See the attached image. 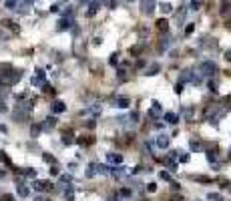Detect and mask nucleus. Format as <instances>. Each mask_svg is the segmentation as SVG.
<instances>
[{
    "mask_svg": "<svg viewBox=\"0 0 231 201\" xmlns=\"http://www.w3.org/2000/svg\"><path fill=\"white\" fill-rule=\"evenodd\" d=\"M217 72V64L213 60H205L201 62V75H205V77H213Z\"/></svg>",
    "mask_w": 231,
    "mask_h": 201,
    "instance_id": "obj_1",
    "label": "nucleus"
},
{
    "mask_svg": "<svg viewBox=\"0 0 231 201\" xmlns=\"http://www.w3.org/2000/svg\"><path fill=\"white\" fill-rule=\"evenodd\" d=\"M32 187L36 191H52V183L50 181H34Z\"/></svg>",
    "mask_w": 231,
    "mask_h": 201,
    "instance_id": "obj_2",
    "label": "nucleus"
},
{
    "mask_svg": "<svg viewBox=\"0 0 231 201\" xmlns=\"http://www.w3.org/2000/svg\"><path fill=\"white\" fill-rule=\"evenodd\" d=\"M169 143H171V139H169L167 135H159V137H157V147L159 149H167Z\"/></svg>",
    "mask_w": 231,
    "mask_h": 201,
    "instance_id": "obj_3",
    "label": "nucleus"
},
{
    "mask_svg": "<svg viewBox=\"0 0 231 201\" xmlns=\"http://www.w3.org/2000/svg\"><path fill=\"white\" fill-rule=\"evenodd\" d=\"M106 161L119 165V163H123V155H121V153H106Z\"/></svg>",
    "mask_w": 231,
    "mask_h": 201,
    "instance_id": "obj_4",
    "label": "nucleus"
},
{
    "mask_svg": "<svg viewBox=\"0 0 231 201\" xmlns=\"http://www.w3.org/2000/svg\"><path fill=\"white\" fill-rule=\"evenodd\" d=\"M64 111H67V105L63 100H54L52 103V113H64Z\"/></svg>",
    "mask_w": 231,
    "mask_h": 201,
    "instance_id": "obj_5",
    "label": "nucleus"
},
{
    "mask_svg": "<svg viewBox=\"0 0 231 201\" xmlns=\"http://www.w3.org/2000/svg\"><path fill=\"white\" fill-rule=\"evenodd\" d=\"M54 125H56V119H54V117H48L46 121H44L42 125H40V127H42V131H50L54 127Z\"/></svg>",
    "mask_w": 231,
    "mask_h": 201,
    "instance_id": "obj_6",
    "label": "nucleus"
},
{
    "mask_svg": "<svg viewBox=\"0 0 231 201\" xmlns=\"http://www.w3.org/2000/svg\"><path fill=\"white\" fill-rule=\"evenodd\" d=\"M16 191H18V195H20V197H28L30 189L24 185V183H18V185H16Z\"/></svg>",
    "mask_w": 231,
    "mask_h": 201,
    "instance_id": "obj_7",
    "label": "nucleus"
},
{
    "mask_svg": "<svg viewBox=\"0 0 231 201\" xmlns=\"http://www.w3.org/2000/svg\"><path fill=\"white\" fill-rule=\"evenodd\" d=\"M115 107H119V109H127V107H129V99H127V97H119V99L115 100Z\"/></svg>",
    "mask_w": 231,
    "mask_h": 201,
    "instance_id": "obj_8",
    "label": "nucleus"
},
{
    "mask_svg": "<svg viewBox=\"0 0 231 201\" xmlns=\"http://www.w3.org/2000/svg\"><path fill=\"white\" fill-rule=\"evenodd\" d=\"M161 111H163V109H161V105H159V103H153V107H151V111H149V115L155 119L157 115H161Z\"/></svg>",
    "mask_w": 231,
    "mask_h": 201,
    "instance_id": "obj_9",
    "label": "nucleus"
},
{
    "mask_svg": "<svg viewBox=\"0 0 231 201\" xmlns=\"http://www.w3.org/2000/svg\"><path fill=\"white\" fill-rule=\"evenodd\" d=\"M165 121H167L169 125H177L179 123V117L175 115V113H167V115H165Z\"/></svg>",
    "mask_w": 231,
    "mask_h": 201,
    "instance_id": "obj_10",
    "label": "nucleus"
},
{
    "mask_svg": "<svg viewBox=\"0 0 231 201\" xmlns=\"http://www.w3.org/2000/svg\"><path fill=\"white\" fill-rule=\"evenodd\" d=\"M96 173H99V175H109V173H111V167H109V165H96Z\"/></svg>",
    "mask_w": 231,
    "mask_h": 201,
    "instance_id": "obj_11",
    "label": "nucleus"
},
{
    "mask_svg": "<svg viewBox=\"0 0 231 201\" xmlns=\"http://www.w3.org/2000/svg\"><path fill=\"white\" fill-rule=\"evenodd\" d=\"M68 26H70V20H67V18H60V20H58V26H56V28H58V30H67Z\"/></svg>",
    "mask_w": 231,
    "mask_h": 201,
    "instance_id": "obj_12",
    "label": "nucleus"
},
{
    "mask_svg": "<svg viewBox=\"0 0 231 201\" xmlns=\"http://www.w3.org/2000/svg\"><path fill=\"white\" fill-rule=\"evenodd\" d=\"M125 173V167H111V175L113 177H121Z\"/></svg>",
    "mask_w": 231,
    "mask_h": 201,
    "instance_id": "obj_13",
    "label": "nucleus"
},
{
    "mask_svg": "<svg viewBox=\"0 0 231 201\" xmlns=\"http://www.w3.org/2000/svg\"><path fill=\"white\" fill-rule=\"evenodd\" d=\"M157 28H159L161 32H167L169 30V22L167 20H159V22H157Z\"/></svg>",
    "mask_w": 231,
    "mask_h": 201,
    "instance_id": "obj_14",
    "label": "nucleus"
},
{
    "mask_svg": "<svg viewBox=\"0 0 231 201\" xmlns=\"http://www.w3.org/2000/svg\"><path fill=\"white\" fill-rule=\"evenodd\" d=\"M64 197H67L68 201H74V189H72V187H67V189H64Z\"/></svg>",
    "mask_w": 231,
    "mask_h": 201,
    "instance_id": "obj_15",
    "label": "nucleus"
},
{
    "mask_svg": "<svg viewBox=\"0 0 231 201\" xmlns=\"http://www.w3.org/2000/svg\"><path fill=\"white\" fill-rule=\"evenodd\" d=\"M2 24H4L6 28H10V30H12V32H18V26H16V24L12 22V20H4V22H2Z\"/></svg>",
    "mask_w": 231,
    "mask_h": 201,
    "instance_id": "obj_16",
    "label": "nucleus"
},
{
    "mask_svg": "<svg viewBox=\"0 0 231 201\" xmlns=\"http://www.w3.org/2000/svg\"><path fill=\"white\" fill-rule=\"evenodd\" d=\"M96 10H99V2L95 0V2H91V4H88V12H87V14L91 16V14H95Z\"/></svg>",
    "mask_w": 231,
    "mask_h": 201,
    "instance_id": "obj_17",
    "label": "nucleus"
},
{
    "mask_svg": "<svg viewBox=\"0 0 231 201\" xmlns=\"http://www.w3.org/2000/svg\"><path fill=\"white\" fill-rule=\"evenodd\" d=\"M95 175H96V165H95V163H91L88 169H87V177H95Z\"/></svg>",
    "mask_w": 231,
    "mask_h": 201,
    "instance_id": "obj_18",
    "label": "nucleus"
},
{
    "mask_svg": "<svg viewBox=\"0 0 231 201\" xmlns=\"http://www.w3.org/2000/svg\"><path fill=\"white\" fill-rule=\"evenodd\" d=\"M40 131H42V127H40V125H32V127H30V135H32V137H38Z\"/></svg>",
    "mask_w": 231,
    "mask_h": 201,
    "instance_id": "obj_19",
    "label": "nucleus"
},
{
    "mask_svg": "<svg viewBox=\"0 0 231 201\" xmlns=\"http://www.w3.org/2000/svg\"><path fill=\"white\" fill-rule=\"evenodd\" d=\"M189 147H191L193 151H201V143H199V141H195V139L189 141Z\"/></svg>",
    "mask_w": 231,
    "mask_h": 201,
    "instance_id": "obj_20",
    "label": "nucleus"
},
{
    "mask_svg": "<svg viewBox=\"0 0 231 201\" xmlns=\"http://www.w3.org/2000/svg\"><path fill=\"white\" fill-rule=\"evenodd\" d=\"M207 199H209V201H223V197L219 195V193H209Z\"/></svg>",
    "mask_w": 231,
    "mask_h": 201,
    "instance_id": "obj_21",
    "label": "nucleus"
},
{
    "mask_svg": "<svg viewBox=\"0 0 231 201\" xmlns=\"http://www.w3.org/2000/svg\"><path fill=\"white\" fill-rule=\"evenodd\" d=\"M157 71H159V64H153V67H151L149 71L145 72V75H149V77H153V75H157Z\"/></svg>",
    "mask_w": 231,
    "mask_h": 201,
    "instance_id": "obj_22",
    "label": "nucleus"
},
{
    "mask_svg": "<svg viewBox=\"0 0 231 201\" xmlns=\"http://www.w3.org/2000/svg\"><path fill=\"white\" fill-rule=\"evenodd\" d=\"M161 10H163L165 14H167V12H171V10H173V6H171V4H167V2H163V4H161Z\"/></svg>",
    "mask_w": 231,
    "mask_h": 201,
    "instance_id": "obj_23",
    "label": "nucleus"
},
{
    "mask_svg": "<svg viewBox=\"0 0 231 201\" xmlns=\"http://www.w3.org/2000/svg\"><path fill=\"white\" fill-rule=\"evenodd\" d=\"M159 177L163 179V181H171V175H169V171H161V173H159Z\"/></svg>",
    "mask_w": 231,
    "mask_h": 201,
    "instance_id": "obj_24",
    "label": "nucleus"
},
{
    "mask_svg": "<svg viewBox=\"0 0 231 201\" xmlns=\"http://www.w3.org/2000/svg\"><path fill=\"white\" fill-rule=\"evenodd\" d=\"M24 175H26V177H36V171H34V169H24Z\"/></svg>",
    "mask_w": 231,
    "mask_h": 201,
    "instance_id": "obj_25",
    "label": "nucleus"
},
{
    "mask_svg": "<svg viewBox=\"0 0 231 201\" xmlns=\"http://www.w3.org/2000/svg\"><path fill=\"white\" fill-rule=\"evenodd\" d=\"M207 159H209L211 163H215V161H217V155H215V151H209V153H207Z\"/></svg>",
    "mask_w": 231,
    "mask_h": 201,
    "instance_id": "obj_26",
    "label": "nucleus"
},
{
    "mask_svg": "<svg viewBox=\"0 0 231 201\" xmlns=\"http://www.w3.org/2000/svg\"><path fill=\"white\" fill-rule=\"evenodd\" d=\"M42 159H44L46 163H54V157H52L50 153H44V155H42Z\"/></svg>",
    "mask_w": 231,
    "mask_h": 201,
    "instance_id": "obj_27",
    "label": "nucleus"
},
{
    "mask_svg": "<svg viewBox=\"0 0 231 201\" xmlns=\"http://www.w3.org/2000/svg\"><path fill=\"white\" fill-rule=\"evenodd\" d=\"M147 191H149V193L157 191V183H149V185H147Z\"/></svg>",
    "mask_w": 231,
    "mask_h": 201,
    "instance_id": "obj_28",
    "label": "nucleus"
},
{
    "mask_svg": "<svg viewBox=\"0 0 231 201\" xmlns=\"http://www.w3.org/2000/svg\"><path fill=\"white\" fill-rule=\"evenodd\" d=\"M72 141H74V139H70V135H64V137H63V143L64 145H70Z\"/></svg>",
    "mask_w": 231,
    "mask_h": 201,
    "instance_id": "obj_29",
    "label": "nucleus"
},
{
    "mask_svg": "<svg viewBox=\"0 0 231 201\" xmlns=\"http://www.w3.org/2000/svg\"><path fill=\"white\" fill-rule=\"evenodd\" d=\"M119 193H121V197H129L131 195V189H127V187H125V189H121Z\"/></svg>",
    "mask_w": 231,
    "mask_h": 201,
    "instance_id": "obj_30",
    "label": "nucleus"
},
{
    "mask_svg": "<svg viewBox=\"0 0 231 201\" xmlns=\"http://www.w3.org/2000/svg\"><path fill=\"white\" fill-rule=\"evenodd\" d=\"M175 93H177V95H181V93H183V82H177V86H175Z\"/></svg>",
    "mask_w": 231,
    "mask_h": 201,
    "instance_id": "obj_31",
    "label": "nucleus"
},
{
    "mask_svg": "<svg viewBox=\"0 0 231 201\" xmlns=\"http://www.w3.org/2000/svg\"><path fill=\"white\" fill-rule=\"evenodd\" d=\"M179 159H181V163H189V159H191V155H189V153H185V155H181Z\"/></svg>",
    "mask_w": 231,
    "mask_h": 201,
    "instance_id": "obj_32",
    "label": "nucleus"
},
{
    "mask_svg": "<svg viewBox=\"0 0 231 201\" xmlns=\"http://www.w3.org/2000/svg\"><path fill=\"white\" fill-rule=\"evenodd\" d=\"M58 173H60V169H58L56 165H54V167H50V175H58Z\"/></svg>",
    "mask_w": 231,
    "mask_h": 201,
    "instance_id": "obj_33",
    "label": "nucleus"
},
{
    "mask_svg": "<svg viewBox=\"0 0 231 201\" xmlns=\"http://www.w3.org/2000/svg\"><path fill=\"white\" fill-rule=\"evenodd\" d=\"M6 111H8V107H6L4 103H2V100H0V113H6Z\"/></svg>",
    "mask_w": 231,
    "mask_h": 201,
    "instance_id": "obj_34",
    "label": "nucleus"
},
{
    "mask_svg": "<svg viewBox=\"0 0 231 201\" xmlns=\"http://www.w3.org/2000/svg\"><path fill=\"white\" fill-rule=\"evenodd\" d=\"M119 79H121V81H127V75H125V71H119Z\"/></svg>",
    "mask_w": 231,
    "mask_h": 201,
    "instance_id": "obj_35",
    "label": "nucleus"
},
{
    "mask_svg": "<svg viewBox=\"0 0 231 201\" xmlns=\"http://www.w3.org/2000/svg\"><path fill=\"white\" fill-rule=\"evenodd\" d=\"M2 201H14V197L12 195H2Z\"/></svg>",
    "mask_w": 231,
    "mask_h": 201,
    "instance_id": "obj_36",
    "label": "nucleus"
},
{
    "mask_svg": "<svg viewBox=\"0 0 231 201\" xmlns=\"http://www.w3.org/2000/svg\"><path fill=\"white\" fill-rule=\"evenodd\" d=\"M191 32H193V24H189L187 28H185V34H191Z\"/></svg>",
    "mask_w": 231,
    "mask_h": 201,
    "instance_id": "obj_37",
    "label": "nucleus"
},
{
    "mask_svg": "<svg viewBox=\"0 0 231 201\" xmlns=\"http://www.w3.org/2000/svg\"><path fill=\"white\" fill-rule=\"evenodd\" d=\"M225 58H227V60H231V50H227V53H225Z\"/></svg>",
    "mask_w": 231,
    "mask_h": 201,
    "instance_id": "obj_38",
    "label": "nucleus"
},
{
    "mask_svg": "<svg viewBox=\"0 0 231 201\" xmlns=\"http://www.w3.org/2000/svg\"><path fill=\"white\" fill-rule=\"evenodd\" d=\"M185 2H191V0H185Z\"/></svg>",
    "mask_w": 231,
    "mask_h": 201,
    "instance_id": "obj_39",
    "label": "nucleus"
},
{
    "mask_svg": "<svg viewBox=\"0 0 231 201\" xmlns=\"http://www.w3.org/2000/svg\"><path fill=\"white\" fill-rule=\"evenodd\" d=\"M81 2H87V0H81Z\"/></svg>",
    "mask_w": 231,
    "mask_h": 201,
    "instance_id": "obj_40",
    "label": "nucleus"
}]
</instances>
